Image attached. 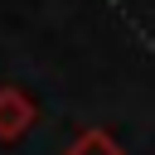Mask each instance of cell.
I'll return each instance as SVG.
<instances>
[{"label":"cell","instance_id":"obj_1","mask_svg":"<svg viewBox=\"0 0 155 155\" xmlns=\"http://www.w3.org/2000/svg\"><path fill=\"white\" fill-rule=\"evenodd\" d=\"M39 121V107H34V97L24 92V87H0V140H19L29 126Z\"/></svg>","mask_w":155,"mask_h":155},{"label":"cell","instance_id":"obj_2","mask_svg":"<svg viewBox=\"0 0 155 155\" xmlns=\"http://www.w3.org/2000/svg\"><path fill=\"white\" fill-rule=\"evenodd\" d=\"M63 155H126V150H121L102 126H87L82 136H73V145H68Z\"/></svg>","mask_w":155,"mask_h":155}]
</instances>
